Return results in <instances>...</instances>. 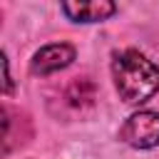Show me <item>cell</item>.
<instances>
[{"label": "cell", "mask_w": 159, "mask_h": 159, "mask_svg": "<svg viewBox=\"0 0 159 159\" xmlns=\"http://www.w3.org/2000/svg\"><path fill=\"white\" fill-rule=\"evenodd\" d=\"M2 70H5V92H10V70H7V57L2 55Z\"/></svg>", "instance_id": "obj_6"}, {"label": "cell", "mask_w": 159, "mask_h": 159, "mask_svg": "<svg viewBox=\"0 0 159 159\" xmlns=\"http://www.w3.org/2000/svg\"><path fill=\"white\" fill-rule=\"evenodd\" d=\"M62 12L75 22H99L117 12L114 2L107 0H82V2H62Z\"/></svg>", "instance_id": "obj_4"}, {"label": "cell", "mask_w": 159, "mask_h": 159, "mask_svg": "<svg viewBox=\"0 0 159 159\" xmlns=\"http://www.w3.org/2000/svg\"><path fill=\"white\" fill-rule=\"evenodd\" d=\"M72 60H75V47L72 45H67V42H52V45L40 47L32 55L30 70H32V75L47 77V75L60 72L67 65H72Z\"/></svg>", "instance_id": "obj_3"}, {"label": "cell", "mask_w": 159, "mask_h": 159, "mask_svg": "<svg viewBox=\"0 0 159 159\" xmlns=\"http://www.w3.org/2000/svg\"><path fill=\"white\" fill-rule=\"evenodd\" d=\"M119 139L134 149H152L159 144V114L142 109L137 114H132L122 129H119Z\"/></svg>", "instance_id": "obj_2"}, {"label": "cell", "mask_w": 159, "mask_h": 159, "mask_svg": "<svg viewBox=\"0 0 159 159\" xmlns=\"http://www.w3.org/2000/svg\"><path fill=\"white\" fill-rule=\"evenodd\" d=\"M112 77L127 104H142L159 92V67L139 50H122L112 57Z\"/></svg>", "instance_id": "obj_1"}, {"label": "cell", "mask_w": 159, "mask_h": 159, "mask_svg": "<svg viewBox=\"0 0 159 159\" xmlns=\"http://www.w3.org/2000/svg\"><path fill=\"white\" fill-rule=\"evenodd\" d=\"M65 99L75 112H84L94 104V84L87 77H75V82L65 89Z\"/></svg>", "instance_id": "obj_5"}]
</instances>
